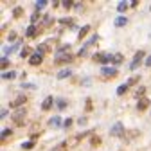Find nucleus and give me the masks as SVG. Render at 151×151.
I'll return each instance as SVG.
<instances>
[{"label": "nucleus", "mask_w": 151, "mask_h": 151, "mask_svg": "<svg viewBox=\"0 0 151 151\" xmlns=\"http://www.w3.org/2000/svg\"><path fill=\"white\" fill-rule=\"evenodd\" d=\"M122 133H124V124H122V122H115V124H113V128H111V135L119 137V135H122Z\"/></svg>", "instance_id": "1"}, {"label": "nucleus", "mask_w": 151, "mask_h": 151, "mask_svg": "<svg viewBox=\"0 0 151 151\" xmlns=\"http://www.w3.org/2000/svg\"><path fill=\"white\" fill-rule=\"evenodd\" d=\"M142 58H144V52H142V50H139V52L135 54V58H133V61H131L129 68H131V70H135V68H137V65L140 63V60H142Z\"/></svg>", "instance_id": "2"}, {"label": "nucleus", "mask_w": 151, "mask_h": 151, "mask_svg": "<svg viewBox=\"0 0 151 151\" xmlns=\"http://www.w3.org/2000/svg\"><path fill=\"white\" fill-rule=\"evenodd\" d=\"M93 60H97V61H101V63H106V61L113 60V56H111V54H96V56H93Z\"/></svg>", "instance_id": "3"}, {"label": "nucleus", "mask_w": 151, "mask_h": 151, "mask_svg": "<svg viewBox=\"0 0 151 151\" xmlns=\"http://www.w3.org/2000/svg\"><path fill=\"white\" fill-rule=\"evenodd\" d=\"M42 56H43L42 52L32 54V56H31V60H29V61H31V65H40V63H42Z\"/></svg>", "instance_id": "4"}, {"label": "nucleus", "mask_w": 151, "mask_h": 151, "mask_svg": "<svg viewBox=\"0 0 151 151\" xmlns=\"http://www.w3.org/2000/svg\"><path fill=\"white\" fill-rule=\"evenodd\" d=\"M104 76H117V68L115 67H103V70H101Z\"/></svg>", "instance_id": "5"}, {"label": "nucleus", "mask_w": 151, "mask_h": 151, "mask_svg": "<svg viewBox=\"0 0 151 151\" xmlns=\"http://www.w3.org/2000/svg\"><path fill=\"white\" fill-rule=\"evenodd\" d=\"M126 24H128V18H126V16L115 18V25H117V27H122V25H126Z\"/></svg>", "instance_id": "6"}, {"label": "nucleus", "mask_w": 151, "mask_h": 151, "mask_svg": "<svg viewBox=\"0 0 151 151\" xmlns=\"http://www.w3.org/2000/svg\"><path fill=\"white\" fill-rule=\"evenodd\" d=\"M70 74H72V72H70L68 68H63V70H61V72L58 74V79H65V78H68Z\"/></svg>", "instance_id": "7"}, {"label": "nucleus", "mask_w": 151, "mask_h": 151, "mask_svg": "<svg viewBox=\"0 0 151 151\" xmlns=\"http://www.w3.org/2000/svg\"><path fill=\"white\" fill-rule=\"evenodd\" d=\"M52 103H54V99H52V97H47V99L43 101V106H42V108H43V110H49V108L52 106Z\"/></svg>", "instance_id": "8"}, {"label": "nucleus", "mask_w": 151, "mask_h": 151, "mask_svg": "<svg viewBox=\"0 0 151 151\" xmlns=\"http://www.w3.org/2000/svg\"><path fill=\"white\" fill-rule=\"evenodd\" d=\"M2 78H4V79H14V78H16V72H13V70H11V72H4Z\"/></svg>", "instance_id": "9"}, {"label": "nucleus", "mask_w": 151, "mask_h": 151, "mask_svg": "<svg viewBox=\"0 0 151 151\" xmlns=\"http://www.w3.org/2000/svg\"><path fill=\"white\" fill-rule=\"evenodd\" d=\"M22 115H25V110H20V111H16V115H14V121L20 124L22 122Z\"/></svg>", "instance_id": "10"}, {"label": "nucleus", "mask_w": 151, "mask_h": 151, "mask_svg": "<svg viewBox=\"0 0 151 151\" xmlns=\"http://www.w3.org/2000/svg\"><path fill=\"white\" fill-rule=\"evenodd\" d=\"M45 6H47V0H38V2H36V9H38V11L43 9Z\"/></svg>", "instance_id": "11"}, {"label": "nucleus", "mask_w": 151, "mask_h": 151, "mask_svg": "<svg viewBox=\"0 0 151 151\" xmlns=\"http://www.w3.org/2000/svg\"><path fill=\"white\" fill-rule=\"evenodd\" d=\"M113 63H115V65H119L121 61H122V56L121 54H113V60H111Z\"/></svg>", "instance_id": "12"}, {"label": "nucleus", "mask_w": 151, "mask_h": 151, "mask_svg": "<svg viewBox=\"0 0 151 151\" xmlns=\"http://www.w3.org/2000/svg\"><path fill=\"white\" fill-rule=\"evenodd\" d=\"M128 90V83H124V85H121L119 88H117V93H119V96H121V93H124Z\"/></svg>", "instance_id": "13"}, {"label": "nucleus", "mask_w": 151, "mask_h": 151, "mask_svg": "<svg viewBox=\"0 0 151 151\" xmlns=\"http://www.w3.org/2000/svg\"><path fill=\"white\" fill-rule=\"evenodd\" d=\"M34 34H36V27H34V25H31V27L27 29V36H34Z\"/></svg>", "instance_id": "14"}, {"label": "nucleus", "mask_w": 151, "mask_h": 151, "mask_svg": "<svg viewBox=\"0 0 151 151\" xmlns=\"http://www.w3.org/2000/svg\"><path fill=\"white\" fill-rule=\"evenodd\" d=\"M88 31H90V27H88V25H85V27H83V29L79 31V38H83V36H85V34H86Z\"/></svg>", "instance_id": "15"}, {"label": "nucleus", "mask_w": 151, "mask_h": 151, "mask_svg": "<svg viewBox=\"0 0 151 151\" xmlns=\"http://www.w3.org/2000/svg\"><path fill=\"white\" fill-rule=\"evenodd\" d=\"M22 103H25V97H18V99H16V101L13 103V106H20Z\"/></svg>", "instance_id": "16"}, {"label": "nucleus", "mask_w": 151, "mask_h": 151, "mask_svg": "<svg viewBox=\"0 0 151 151\" xmlns=\"http://www.w3.org/2000/svg\"><path fill=\"white\" fill-rule=\"evenodd\" d=\"M65 106H67V101H65V99H58V108H61V110H63Z\"/></svg>", "instance_id": "17"}, {"label": "nucleus", "mask_w": 151, "mask_h": 151, "mask_svg": "<svg viewBox=\"0 0 151 151\" xmlns=\"http://www.w3.org/2000/svg\"><path fill=\"white\" fill-rule=\"evenodd\" d=\"M9 133H11V129H9V128H4V129H2V139H6Z\"/></svg>", "instance_id": "18"}, {"label": "nucleus", "mask_w": 151, "mask_h": 151, "mask_svg": "<svg viewBox=\"0 0 151 151\" xmlns=\"http://www.w3.org/2000/svg\"><path fill=\"white\" fill-rule=\"evenodd\" d=\"M146 104H147V101H146V99H142V101H140V104H137V106H139L140 110H144V108H146Z\"/></svg>", "instance_id": "19"}, {"label": "nucleus", "mask_w": 151, "mask_h": 151, "mask_svg": "<svg viewBox=\"0 0 151 151\" xmlns=\"http://www.w3.org/2000/svg\"><path fill=\"white\" fill-rule=\"evenodd\" d=\"M126 7H128V6H126V4H124V2H121V4H119V6H117V9H119V11H124V9H126Z\"/></svg>", "instance_id": "20"}, {"label": "nucleus", "mask_w": 151, "mask_h": 151, "mask_svg": "<svg viewBox=\"0 0 151 151\" xmlns=\"http://www.w3.org/2000/svg\"><path fill=\"white\" fill-rule=\"evenodd\" d=\"M50 122H52V124H54V126H58V124H60V117H54V119H52V121H50Z\"/></svg>", "instance_id": "21"}, {"label": "nucleus", "mask_w": 151, "mask_h": 151, "mask_svg": "<svg viewBox=\"0 0 151 151\" xmlns=\"http://www.w3.org/2000/svg\"><path fill=\"white\" fill-rule=\"evenodd\" d=\"M63 6H65V7H72V0H65Z\"/></svg>", "instance_id": "22"}, {"label": "nucleus", "mask_w": 151, "mask_h": 151, "mask_svg": "<svg viewBox=\"0 0 151 151\" xmlns=\"http://www.w3.org/2000/svg\"><path fill=\"white\" fill-rule=\"evenodd\" d=\"M24 147H25V149H31V147H32V142H25Z\"/></svg>", "instance_id": "23"}, {"label": "nucleus", "mask_w": 151, "mask_h": 151, "mask_svg": "<svg viewBox=\"0 0 151 151\" xmlns=\"http://www.w3.org/2000/svg\"><path fill=\"white\" fill-rule=\"evenodd\" d=\"M146 65H147V67H149V65H151V54H149V56H147V60H146Z\"/></svg>", "instance_id": "24"}, {"label": "nucleus", "mask_w": 151, "mask_h": 151, "mask_svg": "<svg viewBox=\"0 0 151 151\" xmlns=\"http://www.w3.org/2000/svg\"><path fill=\"white\" fill-rule=\"evenodd\" d=\"M6 65H7V58L4 56V58H2V67H6Z\"/></svg>", "instance_id": "25"}]
</instances>
